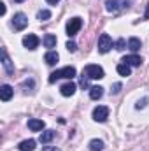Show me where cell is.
<instances>
[{
	"label": "cell",
	"mask_w": 149,
	"mask_h": 151,
	"mask_svg": "<svg viewBox=\"0 0 149 151\" xmlns=\"http://www.w3.org/2000/svg\"><path fill=\"white\" fill-rule=\"evenodd\" d=\"M39 44H40V39H39L35 34H27V35L23 37V46H25L27 49H30V51L37 49Z\"/></svg>",
	"instance_id": "cell-8"
},
{
	"label": "cell",
	"mask_w": 149,
	"mask_h": 151,
	"mask_svg": "<svg viewBox=\"0 0 149 151\" xmlns=\"http://www.w3.org/2000/svg\"><path fill=\"white\" fill-rule=\"evenodd\" d=\"M54 135H56V132H54V130H44V132L40 134L39 141H40L42 144H47V142H51V141L54 139Z\"/></svg>",
	"instance_id": "cell-17"
},
{
	"label": "cell",
	"mask_w": 149,
	"mask_h": 151,
	"mask_svg": "<svg viewBox=\"0 0 149 151\" xmlns=\"http://www.w3.org/2000/svg\"><path fill=\"white\" fill-rule=\"evenodd\" d=\"M114 46H116V49H119V51H123V49H125V46H128V42H125V39H117Z\"/></svg>",
	"instance_id": "cell-24"
},
{
	"label": "cell",
	"mask_w": 149,
	"mask_h": 151,
	"mask_svg": "<svg viewBox=\"0 0 149 151\" xmlns=\"http://www.w3.org/2000/svg\"><path fill=\"white\" fill-rule=\"evenodd\" d=\"M144 19H149V4L146 5V14H144Z\"/></svg>",
	"instance_id": "cell-30"
},
{
	"label": "cell",
	"mask_w": 149,
	"mask_h": 151,
	"mask_svg": "<svg viewBox=\"0 0 149 151\" xmlns=\"http://www.w3.org/2000/svg\"><path fill=\"white\" fill-rule=\"evenodd\" d=\"M14 2H16V4H21V2H25V0H14Z\"/></svg>",
	"instance_id": "cell-32"
},
{
	"label": "cell",
	"mask_w": 149,
	"mask_h": 151,
	"mask_svg": "<svg viewBox=\"0 0 149 151\" xmlns=\"http://www.w3.org/2000/svg\"><path fill=\"white\" fill-rule=\"evenodd\" d=\"M75 74H77V70H75V67H72V65H69V67H63V69H60V70H54V72H51L49 74V83L53 84V83H56L58 79H74Z\"/></svg>",
	"instance_id": "cell-1"
},
{
	"label": "cell",
	"mask_w": 149,
	"mask_h": 151,
	"mask_svg": "<svg viewBox=\"0 0 149 151\" xmlns=\"http://www.w3.org/2000/svg\"><path fill=\"white\" fill-rule=\"evenodd\" d=\"M42 151H60V150H58L56 146H44V148H42Z\"/></svg>",
	"instance_id": "cell-28"
},
{
	"label": "cell",
	"mask_w": 149,
	"mask_h": 151,
	"mask_svg": "<svg viewBox=\"0 0 149 151\" xmlns=\"http://www.w3.org/2000/svg\"><path fill=\"white\" fill-rule=\"evenodd\" d=\"M65 47H67V49H69V51H70V53H75V51H77V44H75L74 40H69V42H67V46H65Z\"/></svg>",
	"instance_id": "cell-26"
},
{
	"label": "cell",
	"mask_w": 149,
	"mask_h": 151,
	"mask_svg": "<svg viewBox=\"0 0 149 151\" xmlns=\"http://www.w3.org/2000/svg\"><path fill=\"white\" fill-rule=\"evenodd\" d=\"M34 84H35L34 79H25L23 84H21V88L25 90V93H28V91H34Z\"/></svg>",
	"instance_id": "cell-23"
},
{
	"label": "cell",
	"mask_w": 149,
	"mask_h": 151,
	"mask_svg": "<svg viewBox=\"0 0 149 151\" xmlns=\"http://www.w3.org/2000/svg\"><path fill=\"white\" fill-rule=\"evenodd\" d=\"M75 90H77L75 83H72V81H69V83L62 84V88H60V93H62L63 97H72V95L75 93Z\"/></svg>",
	"instance_id": "cell-12"
},
{
	"label": "cell",
	"mask_w": 149,
	"mask_h": 151,
	"mask_svg": "<svg viewBox=\"0 0 149 151\" xmlns=\"http://www.w3.org/2000/svg\"><path fill=\"white\" fill-rule=\"evenodd\" d=\"M44 127H46V123H44L42 119H37V118L28 119V128H30L32 132H40V130H44Z\"/></svg>",
	"instance_id": "cell-13"
},
{
	"label": "cell",
	"mask_w": 149,
	"mask_h": 151,
	"mask_svg": "<svg viewBox=\"0 0 149 151\" xmlns=\"http://www.w3.org/2000/svg\"><path fill=\"white\" fill-rule=\"evenodd\" d=\"M88 148H90V151H104L105 144H104V141H100V139H91L90 144H88Z\"/></svg>",
	"instance_id": "cell-19"
},
{
	"label": "cell",
	"mask_w": 149,
	"mask_h": 151,
	"mask_svg": "<svg viewBox=\"0 0 149 151\" xmlns=\"http://www.w3.org/2000/svg\"><path fill=\"white\" fill-rule=\"evenodd\" d=\"M35 148L37 146H35V141L34 139H27V141H21L18 144V150L19 151H34Z\"/></svg>",
	"instance_id": "cell-15"
},
{
	"label": "cell",
	"mask_w": 149,
	"mask_h": 151,
	"mask_svg": "<svg viewBox=\"0 0 149 151\" xmlns=\"http://www.w3.org/2000/svg\"><path fill=\"white\" fill-rule=\"evenodd\" d=\"M148 102H149V99H148V97H144L142 100H139V102L135 104V109H144V107L148 106Z\"/></svg>",
	"instance_id": "cell-25"
},
{
	"label": "cell",
	"mask_w": 149,
	"mask_h": 151,
	"mask_svg": "<svg viewBox=\"0 0 149 151\" xmlns=\"http://www.w3.org/2000/svg\"><path fill=\"white\" fill-rule=\"evenodd\" d=\"M12 27H14V30H25L27 27H28V18H27V14H23V12H16L14 14V18H12Z\"/></svg>",
	"instance_id": "cell-6"
},
{
	"label": "cell",
	"mask_w": 149,
	"mask_h": 151,
	"mask_svg": "<svg viewBox=\"0 0 149 151\" xmlns=\"http://www.w3.org/2000/svg\"><path fill=\"white\" fill-rule=\"evenodd\" d=\"M116 70H117V74L123 76V77H128V76L132 74V67H130V65H126V63H123V62L116 67Z\"/></svg>",
	"instance_id": "cell-21"
},
{
	"label": "cell",
	"mask_w": 149,
	"mask_h": 151,
	"mask_svg": "<svg viewBox=\"0 0 149 151\" xmlns=\"http://www.w3.org/2000/svg\"><path fill=\"white\" fill-rule=\"evenodd\" d=\"M5 11H7V9H5V4H4V2H0V14L4 16V14H5Z\"/></svg>",
	"instance_id": "cell-29"
},
{
	"label": "cell",
	"mask_w": 149,
	"mask_h": 151,
	"mask_svg": "<svg viewBox=\"0 0 149 151\" xmlns=\"http://www.w3.org/2000/svg\"><path fill=\"white\" fill-rule=\"evenodd\" d=\"M2 67H4V70H5L7 76H14V67H12V62H11L5 47H2Z\"/></svg>",
	"instance_id": "cell-9"
},
{
	"label": "cell",
	"mask_w": 149,
	"mask_h": 151,
	"mask_svg": "<svg viewBox=\"0 0 149 151\" xmlns=\"http://www.w3.org/2000/svg\"><path fill=\"white\" fill-rule=\"evenodd\" d=\"M112 46H114V42H112L111 35L109 34H102L100 39H98V53H102V55L109 53L112 49Z\"/></svg>",
	"instance_id": "cell-4"
},
{
	"label": "cell",
	"mask_w": 149,
	"mask_h": 151,
	"mask_svg": "<svg viewBox=\"0 0 149 151\" xmlns=\"http://www.w3.org/2000/svg\"><path fill=\"white\" fill-rule=\"evenodd\" d=\"M51 18V11H47V9H40L37 12V19L39 21H47Z\"/></svg>",
	"instance_id": "cell-22"
},
{
	"label": "cell",
	"mask_w": 149,
	"mask_h": 151,
	"mask_svg": "<svg viewBox=\"0 0 149 151\" xmlns=\"http://www.w3.org/2000/svg\"><path fill=\"white\" fill-rule=\"evenodd\" d=\"M46 2H47V4H51V5H56L60 0H46Z\"/></svg>",
	"instance_id": "cell-31"
},
{
	"label": "cell",
	"mask_w": 149,
	"mask_h": 151,
	"mask_svg": "<svg viewBox=\"0 0 149 151\" xmlns=\"http://www.w3.org/2000/svg\"><path fill=\"white\" fill-rule=\"evenodd\" d=\"M90 97H91L93 100L102 99V97H104V88H102V86H91V88H90Z\"/></svg>",
	"instance_id": "cell-20"
},
{
	"label": "cell",
	"mask_w": 149,
	"mask_h": 151,
	"mask_svg": "<svg viewBox=\"0 0 149 151\" xmlns=\"http://www.w3.org/2000/svg\"><path fill=\"white\" fill-rule=\"evenodd\" d=\"M81 27H82V19H81L79 16L70 18V19H69V23H67V35H69V37L77 35V32L81 30Z\"/></svg>",
	"instance_id": "cell-5"
},
{
	"label": "cell",
	"mask_w": 149,
	"mask_h": 151,
	"mask_svg": "<svg viewBox=\"0 0 149 151\" xmlns=\"http://www.w3.org/2000/svg\"><path fill=\"white\" fill-rule=\"evenodd\" d=\"M130 4V0H107L105 2V9L109 12H116V11H121V9H126Z\"/></svg>",
	"instance_id": "cell-7"
},
{
	"label": "cell",
	"mask_w": 149,
	"mask_h": 151,
	"mask_svg": "<svg viewBox=\"0 0 149 151\" xmlns=\"http://www.w3.org/2000/svg\"><path fill=\"white\" fill-rule=\"evenodd\" d=\"M82 76H86L88 79H102L105 77V72L100 65H95V63H90L82 69Z\"/></svg>",
	"instance_id": "cell-2"
},
{
	"label": "cell",
	"mask_w": 149,
	"mask_h": 151,
	"mask_svg": "<svg viewBox=\"0 0 149 151\" xmlns=\"http://www.w3.org/2000/svg\"><path fill=\"white\" fill-rule=\"evenodd\" d=\"M12 95H14L12 86L11 84H2V88H0V99H2V102H9L12 99Z\"/></svg>",
	"instance_id": "cell-10"
},
{
	"label": "cell",
	"mask_w": 149,
	"mask_h": 151,
	"mask_svg": "<svg viewBox=\"0 0 149 151\" xmlns=\"http://www.w3.org/2000/svg\"><path fill=\"white\" fill-rule=\"evenodd\" d=\"M140 46H142V42H140V39L139 37H130L128 39V49L132 51V53H137L139 49H140Z\"/></svg>",
	"instance_id": "cell-16"
},
{
	"label": "cell",
	"mask_w": 149,
	"mask_h": 151,
	"mask_svg": "<svg viewBox=\"0 0 149 151\" xmlns=\"http://www.w3.org/2000/svg\"><path fill=\"white\" fill-rule=\"evenodd\" d=\"M119 90H121V83H116V84L112 86V93L116 95V93H119Z\"/></svg>",
	"instance_id": "cell-27"
},
{
	"label": "cell",
	"mask_w": 149,
	"mask_h": 151,
	"mask_svg": "<svg viewBox=\"0 0 149 151\" xmlns=\"http://www.w3.org/2000/svg\"><path fill=\"white\" fill-rule=\"evenodd\" d=\"M58 60H60V55H58L56 51H47V53L44 55V62H46L47 65H56Z\"/></svg>",
	"instance_id": "cell-14"
},
{
	"label": "cell",
	"mask_w": 149,
	"mask_h": 151,
	"mask_svg": "<svg viewBox=\"0 0 149 151\" xmlns=\"http://www.w3.org/2000/svg\"><path fill=\"white\" fill-rule=\"evenodd\" d=\"M91 118H93L97 123L107 121V118H109V107H107V106H97V107L93 109V113H91Z\"/></svg>",
	"instance_id": "cell-3"
},
{
	"label": "cell",
	"mask_w": 149,
	"mask_h": 151,
	"mask_svg": "<svg viewBox=\"0 0 149 151\" xmlns=\"http://www.w3.org/2000/svg\"><path fill=\"white\" fill-rule=\"evenodd\" d=\"M123 63H126V65H130V67H140V63H142V58L139 56V55H128V56H125L123 60H121Z\"/></svg>",
	"instance_id": "cell-11"
},
{
	"label": "cell",
	"mask_w": 149,
	"mask_h": 151,
	"mask_svg": "<svg viewBox=\"0 0 149 151\" xmlns=\"http://www.w3.org/2000/svg\"><path fill=\"white\" fill-rule=\"evenodd\" d=\"M42 42H44L46 47H49V51H53V47H56V35H53V34H46L44 39H42Z\"/></svg>",
	"instance_id": "cell-18"
}]
</instances>
